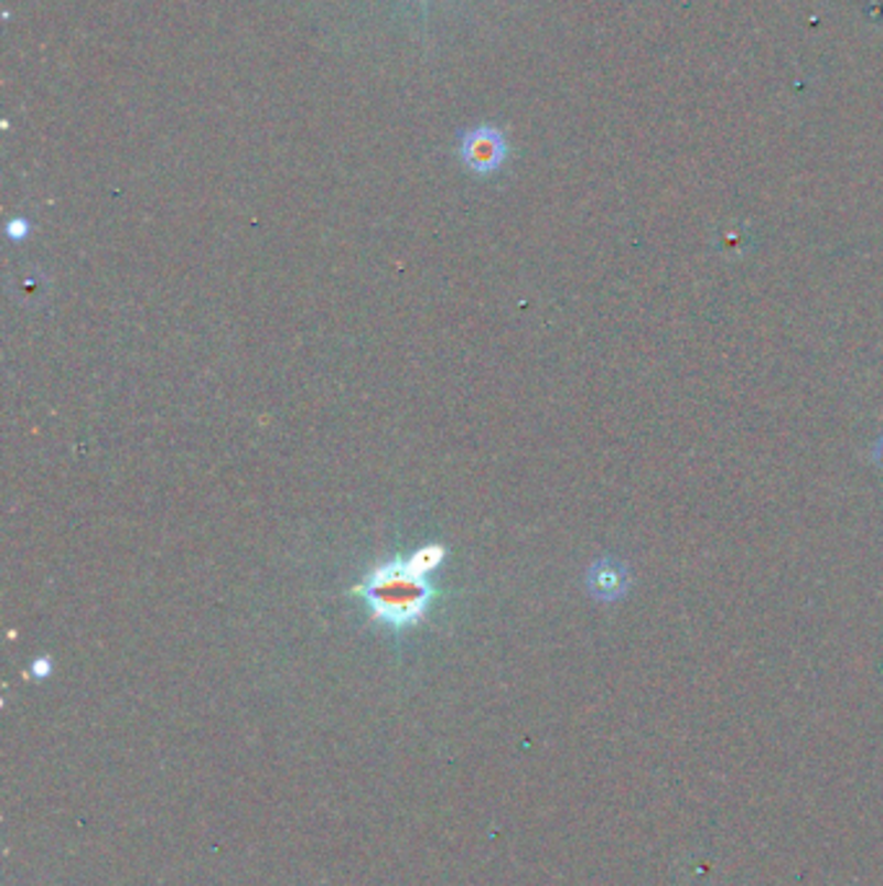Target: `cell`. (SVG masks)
Instances as JSON below:
<instances>
[{"mask_svg": "<svg viewBox=\"0 0 883 886\" xmlns=\"http://www.w3.org/2000/svg\"><path fill=\"white\" fill-rule=\"evenodd\" d=\"M875 461H879V467L883 469V438L879 441V446H875Z\"/></svg>", "mask_w": 883, "mask_h": 886, "instance_id": "7", "label": "cell"}, {"mask_svg": "<svg viewBox=\"0 0 883 886\" xmlns=\"http://www.w3.org/2000/svg\"><path fill=\"white\" fill-rule=\"evenodd\" d=\"M585 586L599 601H617L627 594L629 573L622 563L604 557V561H596L589 568Z\"/></svg>", "mask_w": 883, "mask_h": 886, "instance_id": "3", "label": "cell"}, {"mask_svg": "<svg viewBox=\"0 0 883 886\" xmlns=\"http://www.w3.org/2000/svg\"><path fill=\"white\" fill-rule=\"evenodd\" d=\"M370 609V617L386 628H410L420 622L433 599V588L426 578L412 576L405 561L381 563L355 588Z\"/></svg>", "mask_w": 883, "mask_h": 886, "instance_id": "1", "label": "cell"}, {"mask_svg": "<svg viewBox=\"0 0 883 886\" xmlns=\"http://www.w3.org/2000/svg\"><path fill=\"white\" fill-rule=\"evenodd\" d=\"M446 561V547L443 545H426L405 561V568L412 573V576L426 578L428 573H433L435 568H441V563Z\"/></svg>", "mask_w": 883, "mask_h": 886, "instance_id": "4", "label": "cell"}, {"mask_svg": "<svg viewBox=\"0 0 883 886\" xmlns=\"http://www.w3.org/2000/svg\"><path fill=\"white\" fill-rule=\"evenodd\" d=\"M459 153H462V161L472 171H477V174H493V171L500 169L503 161H506L508 146L500 130L487 128L485 125V128H474L466 132L462 138Z\"/></svg>", "mask_w": 883, "mask_h": 886, "instance_id": "2", "label": "cell"}, {"mask_svg": "<svg viewBox=\"0 0 883 886\" xmlns=\"http://www.w3.org/2000/svg\"><path fill=\"white\" fill-rule=\"evenodd\" d=\"M47 669H50V659H40L34 664V674H40V676H44L47 674Z\"/></svg>", "mask_w": 883, "mask_h": 886, "instance_id": "6", "label": "cell"}, {"mask_svg": "<svg viewBox=\"0 0 883 886\" xmlns=\"http://www.w3.org/2000/svg\"><path fill=\"white\" fill-rule=\"evenodd\" d=\"M6 234H9L13 242L26 239V236H29V221H26V218H13V221H9V226H6Z\"/></svg>", "mask_w": 883, "mask_h": 886, "instance_id": "5", "label": "cell"}]
</instances>
